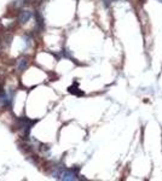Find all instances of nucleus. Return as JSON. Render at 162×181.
<instances>
[{
    "instance_id": "nucleus-1",
    "label": "nucleus",
    "mask_w": 162,
    "mask_h": 181,
    "mask_svg": "<svg viewBox=\"0 0 162 181\" xmlns=\"http://www.w3.org/2000/svg\"><path fill=\"white\" fill-rule=\"evenodd\" d=\"M33 16V13L30 12V11H22V12H19V15H18V22L21 23V24H26L28 21L32 18Z\"/></svg>"
},
{
    "instance_id": "nucleus-2",
    "label": "nucleus",
    "mask_w": 162,
    "mask_h": 181,
    "mask_svg": "<svg viewBox=\"0 0 162 181\" xmlns=\"http://www.w3.org/2000/svg\"><path fill=\"white\" fill-rule=\"evenodd\" d=\"M28 64H29V61H28V57H21L17 61V70L18 71H24L28 68Z\"/></svg>"
}]
</instances>
